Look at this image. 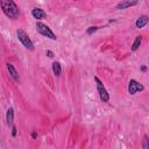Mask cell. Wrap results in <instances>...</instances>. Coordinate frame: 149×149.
<instances>
[{"instance_id":"1","label":"cell","mask_w":149,"mask_h":149,"mask_svg":"<svg viewBox=\"0 0 149 149\" xmlns=\"http://www.w3.org/2000/svg\"><path fill=\"white\" fill-rule=\"evenodd\" d=\"M1 7L5 14L12 19H16L19 15V9L13 1H1Z\"/></svg>"},{"instance_id":"2","label":"cell","mask_w":149,"mask_h":149,"mask_svg":"<svg viewBox=\"0 0 149 149\" xmlns=\"http://www.w3.org/2000/svg\"><path fill=\"white\" fill-rule=\"evenodd\" d=\"M36 28H37V31L41 33L42 35H44V36H47V37H50V38H52V40H56L55 34L50 30V28H49L48 26H45V24H43V23H41V22H37Z\"/></svg>"},{"instance_id":"3","label":"cell","mask_w":149,"mask_h":149,"mask_svg":"<svg viewBox=\"0 0 149 149\" xmlns=\"http://www.w3.org/2000/svg\"><path fill=\"white\" fill-rule=\"evenodd\" d=\"M17 37H19V40L22 42V44H23L26 48H28V49H30V50H33V49H34L33 42L29 40L28 35H27L23 30H17Z\"/></svg>"},{"instance_id":"4","label":"cell","mask_w":149,"mask_h":149,"mask_svg":"<svg viewBox=\"0 0 149 149\" xmlns=\"http://www.w3.org/2000/svg\"><path fill=\"white\" fill-rule=\"evenodd\" d=\"M95 81H97V86H98V91H99V94H100V97H101V99L104 100V101H107L108 100V94H107V92H106V90H105V87H104V85H102V83L95 77Z\"/></svg>"},{"instance_id":"5","label":"cell","mask_w":149,"mask_h":149,"mask_svg":"<svg viewBox=\"0 0 149 149\" xmlns=\"http://www.w3.org/2000/svg\"><path fill=\"white\" fill-rule=\"evenodd\" d=\"M128 90H129V93H130V94H134V93H136L137 91L143 90V86H142L141 84H139L136 80H130V81H129V87H128Z\"/></svg>"},{"instance_id":"6","label":"cell","mask_w":149,"mask_h":149,"mask_svg":"<svg viewBox=\"0 0 149 149\" xmlns=\"http://www.w3.org/2000/svg\"><path fill=\"white\" fill-rule=\"evenodd\" d=\"M33 16L35 17V19H43L44 16H45V13L42 10V9H40V8H35V9H33Z\"/></svg>"},{"instance_id":"7","label":"cell","mask_w":149,"mask_h":149,"mask_svg":"<svg viewBox=\"0 0 149 149\" xmlns=\"http://www.w3.org/2000/svg\"><path fill=\"white\" fill-rule=\"evenodd\" d=\"M147 22H148V17H147V16H142V17H140V19L136 21V27L141 28V27L146 26Z\"/></svg>"},{"instance_id":"8","label":"cell","mask_w":149,"mask_h":149,"mask_svg":"<svg viewBox=\"0 0 149 149\" xmlns=\"http://www.w3.org/2000/svg\"><path fill=\"white\" fill-rule=\"evenodd\" d=\"M7 66H8V70H9V72H10V74L13 76V78H14L15 80H19V77H17V72H16V70L14 69V66H13L12 64H7Z\"/></svg>"},{"instance_id":"9","label":"cell","mask_w":149,"mask_h":149,"mask_svg":"<svg viewBox=\"0 0 149 149\" xmlns=\"http://www.w3.org/2000/svg\"><path fill=\"white\" fill-rule=\"evenodd\" d=\"M52 70H54V73H55L56 76H59V74H61V65H59V63L54 62V64H52Z\"/></svg>"},{"instance_id":"10","label":"cell","mask_w":149,"mask_h":149,"mask_svg":"<svg viewBox=\"0 0 149 149\" xmlns=\"http://www.w3.org/2000/svg\"><path fill=\"white\" fill-rule=\"evenodd\" d=\"M7 121H8V123L13 122V109L12 108H9L7 112Z\"/></svg>"},{"instance_id":"11","label":"cell","mask_w":149,"mask_h":149,"mask_svg":"<svg viewBox=\"0 0 149 149\" xmlns=\"http://www.w3.org/2000/svg\"><path fill=\"white\" fill-rule=\"evenodd\" d=\"M140 43H141V36H137L136 37V40H135V42H134V44H133V50H136L137 48H139V45H140Z\"/></svg>"},{"instance_id":"12","label":"cell","mask_w":149,"mask_h":149,"mask_svg":"<svg viewBox=\"0 0 149 149\" xmlns=\"http://www.w3.org/2000/svg\"><path fill=\"white\" fill-rule=\"evenodd\" d=\"M135 2H126V3H121V5H119L118 7L119 8H123V7H127V6H130V5H134Z\"/></svg>"},{"instance_id":"13","label":"cell","mask_w":149,"mask_h":149,"mask_svg":"<svg viewBox=\"0 0 149 149\" xmlns=\"http://www.w3.org/2000/svg\"><path fill=\"white\" fill-rule=\"evenodd\" d=\"M144 149H147V137L144 139Z\"/></svg>"},{"instance_id":"14","label":"cell","mask_w":149,"mask_h":149,"mask_svg":"<svg viewBox=\"0 0 149 149\" xmlns=\"http://www.w3.org/2000/svg\"><path fill=\"white\" fill-rule=\"evenodd\" d=\"M48 55H49V57H52V52L51 51H48Z\"/></svg>"}]
</instances>
